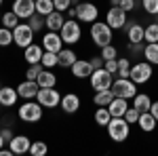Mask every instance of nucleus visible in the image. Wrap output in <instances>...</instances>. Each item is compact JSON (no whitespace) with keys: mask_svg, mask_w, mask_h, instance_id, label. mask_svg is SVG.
Returning <instances> with one entry per match:
<instances>
[{"mask_svg":"<svg viewBox=\"0 0 158 156\" xmlns=\"http://www.w3.org/2000/svg\"><path fill=\"white\" fill-rule=\"evenodd\" d=\"M17 116H19V120H23L27 124H36L44 116V108L36 99H23V103L17 108Z\"/></svg>","mask_w":158,"mask_h":156,"instance_id":"1","label":"nucleus"},{"mask_svg":"<svg viewBox=\"0 0 158 156\" xmlns=\"http://www.w3.org/2000/svg\"><path fill=\"white\" fill-rule=\"evenodd\" d=\"M106 129H108V137L114 144H122L131 135V122H127L124 116H112V120L108 122Z\"/></svg>","mask_w":158,"mask_h":156,"instance_id":"2","label":"nucleus"},{"mask_svg":"<svg viewBox=\"0 0 158 156\" xmlns=\"http://www.w3.org/2000/svg\"><path fill=\"white\" fill-rule=\"evenodd\" d=\"M89 34H91V40H93V44L95 47H106V44H112V40H114V30L106 23V19L103 21H93L91 23V30H89Z\"/></svg>","mask_w":158,"mask_h":156,"instance_id":"3","label":"nucleus"},{"mask_svg":"<svg viewBox=\"0 0 158 156\" xmlns=\"http://www.w3.org/2000/svg\"><path fill=\"white\" fill-rule=\"evenodd\" d=\"M59 34H61L63 44L76 47V44L82 40V25H80L78 19H65V23H63V27L59 30Z\"/></svg>","mask_w":158,"mask_h":156,"instance_id":"4","label":"nucleus"},{"mask_svg":"<svg viewBox=\"0 0 158 156\" xmlns=\"http://www.w3.org/2000/svg\"><path fill=\"white\" fill-rule=\"evenodd\" d=\"M152 76H154V65H152L150 61L143 59V61H137V63L131 65V74H129V78H131L137 86H139V84L150 82Z\"/></svg>","mask_w":158,"mask_h":156,"instance_id":"5","label":"nucleus"},{"mask_svg":"<svg viewBox=\"0 0 158 156\" xmlns=\"http://www.w3.org/2000/svg\"><path fill=\"white\" fill-rule=\"evenodd\" d=\"M76 19L80 23H93L99 19V6L95 2H86V0H80L76 4Z\"/></svg>","mask_w":158,"mask_h":156,"instance_id":"6","label":"nucleus"},{"mask_svg":"<svg viewBox=\"0 0 158 156\" xmlns=\"http://www.w3.org/2000/svg\"><path fill=\"white\" fill-rule=\"evenodd\" d=\"M34 36H36V32L30 27V23L19 21L17 27H13V42H15V47H19V48L30 47L34 42Z\"/></svg>","mask_w":158,"mask_h":156,"instance_id":"7","label":"nucleus"},{"mask_svg":"<svg viewBox=\"0 0 158 156\" xmlns=\"http://www.w3.org/2000/svg\"><path fill=\"white\" fill-rule=\"evenodd\" d=\"M112 93L116 97H122V99H133L139 91H137V84L131 80V78H114L112 82Z\"/></svg>","mask_w":158,"mask_h":156,"instance_id":"8","label":"nucleus"},{"mask_svg":"<svg viewBox=\"0 0 158 156\" xmlns=\"http://www.w3.org/2000/svg\"><path fill=\"white\" fill-rule=\"evenodd\" d=\"M36 101L42 108H57L61 103V93L57 91V86H40Z\"/></svg>","mask_w":158,"mask_h":156,"instance_id":"9","label":"nucleus"},{"mask_svg":"<svg viewBox=\"0 0 158 156\" xmlns=\"http://www.w3.org/2000/svg\"><path fill=\"white\" fill-rule=\"evenodd\" d=\"M112 82H114V74H110L106 68L93 70V74H91V89L93 91H108V89H112Z\"/></svg>","mask_w":158,"mask_h":156,"instance_id":"10","label":"nucleus"},{"mask_svg":"<svg viewBox=\"0 0 158 156\" xmlns=\"http://www.w3.org/2000/svg\"><path fill=\"white\" fill-rule=\"evenodd\" d=\"M127 21H129V13L122 6H110L108 13H106V23L112 30H122L127 25Z\"/></svg>","mask_w":158,"mask_h":156,"instance_id":"11","label":"nucleus"},{"mask_svg":"<svg viewBox=\"0 0 158 156\" xmlns=\"http://www.w3.org/2000/svg\"><path fill=\"white\" fill-rule=\"evenodd\" d=\"M11 11L21 19V21H27L34 13H36V0H13Z\"/></svg>","mask_w":158,"mask_h":156,"instance_id":"12","label":"nucleus"},{"mask_svg":"<svg viewBox=\"0 0 158 156\" xmlns=\"http://www.w3.org/2000/svg\"><path fill=\"white\" fill-rule=\"evenodd\" d=\"M124 34H127V40L131 44H139V42H146L143 40V34H146V25H141L139 21H127V25L122 27Z\"/></svg>","mask_w":158,"mask_h":156,"instance_id":"13","label":"nucleus"},{"mask_svg":"<svg viewBox=\"0 0 158 156\" xmlns=\"http://www.w3.org/2000/svg\"><path fill=\"white\" fill-rule=\"evenodd\" d=\"M40 44H42V48H44V51L59 53L61 48H63V40H61V34H59V32H51V30H47V32L42 34Z\"/></svg>","mask_w":158,"mask_h":156,"instance_id":"14","label":"nucleus"},{"mask_svg":"<svg viewBox=\"0 0 158 156\" xmlns=\"http://www.w3.org/2000/svg\"><path fill=\"white\" fill-rule=\"evenodd\" d=\"M70 72H72L74 78L85 80V78H91V74H93V65H91V61H89V59H76L72 63V68H70Z\"/></svg>","mask_w":158,"mask_h":156,"instance_id":"15","label":"nucleus"},{"mask_svg":"<svg viewBox=\"0 0 158 156\" xmlns=\"http://www.w3.org/2000/svg\"><path fill=\"white\" fill-rule=\"evenodd\" d=\"M38 91H40V84L36 80H30V78H25L17 84V93H19L21 99H36Z\"/></svg>","mask_w":158,"mask_h":156,"instance_id":"16","label":"nucleus"},{"mask_svg":"<svg viewBox=\"0 0 158 156\" xmlns=\"http://www.w3.org/2000/svg\"><path fill=\"white\" fill-rule=\"evenodd\" d=\"M30 145H32V139H30L27 135H15L11 141H9V148L13 150L15 156L30 154Z\"/></svg>","mask_w":158,"mask_h":156,"instance_id":"17","label":"nucleus"},{"mask_svg":"<svg viewBox=\"0 0 158 156\" xmlns=\"http://www.w3.org/2000/svg\"><path fill=\"white\" fill-rule=\"evenodd\" d=\"M21 97L17 93V86H0V103H2V108H13V106H17V101H19Z\"/></svg>","mask_w":158,"mask_h":156,"instance_id":"18","label":"nucleus"},{"mask_svg":"<svg viewBox=\"0 0 158 156\" xmlns=\"http://www.w3.org/2000/svg\"><path fill=\"white\" fill-rule=\"evenodd\" d=\"M59 108L65 112V114H76L80 110V95L78 93H65L61 95V103Z\"/></svg>","mask_w":158,"mask_h":156,"instance_id":"19","label":"nucleus"},{"mask_svg":"<svg viewBox=\"0 0 158 156\" xmlns=\"http://www.w3.org/2000/svg\"><path fill=\"white\" fill-rule=\"evenodd\" d=\"M42 53H44L42 44L32 42L30 47L23 48V59H25V63H27V65H30V63H40V59H42Z\"/></svg>","mask_w":158,"mask_h":156,"instance_id":"20","label":"nucleus"},{"mask_svg":"<svg viewBox=\"0 0 158 156\" xmlns=\"http://www.w3.org/2000/svg\"><path fill=\"white\" fill-rule=\"evenodd\" d=\"M76 59H78V55H76V51H74L72 47H63L59 53H57V65H59V68H68V70H70Z\"/></svg>","mask_w":158,"mask_h":156,"instance_id":"21","label":"nucleus"},{"mask_svg":"<svg viewBox=\"0 0 158 156\" xmlns=\"http://www.w3.org/2000/svg\"><path fill=\"white\" fill-rule=\"evenodd\" d=\"M63 23H65V15L61 11H53L51 15L44 17V27L51 30V32H59L61 27H63Z\"/></svg>","mask_w":158,"mask_h":156,"instance_id":"22","label":"nucleus"},{"mask_svg":"<svg viewBox=\"0 0 158 156\" xmlns=\"http://www.w3.org/2000/svg\"><path fill=\"white\" fill-rule=\"evenodd\" d=\"M137 127L141 129L143 133H152L154 129L158 127V120L152 116V112L148 110V112H141L139 114V120H137Z\"/></svg>","mask_w":158,"mask_h":156,"instance_id":"23","label":"nucleus"},{"mask_svg":"<svg viewBox=\"0 0 158 156\" xmlns=\"http://www.w3.org/2000/svg\"><path fill=\"white\" fill-rule=\"evenodd\" d=\"M127 108H129V99H122V97H114V99L110 101V106H108L112 116H124Z\"/></svg>","mask_w":158,"mask_h":156,"instance_id":"24","label":"nucleus"},{"mask_svg":"<svg viewBox=\"0 0 158 156\" xmlns=\"http://www.w3.org/2000/svg\"><path fill=\"white\" fill-rule=\"evenodd\" d=\"M93 120H95V124L97 127H108V122L112 120V114H110L108 106H97V110H95V114H93Z\"/></svg>","mask_w":158,"mask_h":156,"instance_id":"25","label":"nucleus"},{"mask_svg":"<svg viewBox=\"0 0 158 156\" xmlns=\"http://www.w3.org/2000/svg\"><path fill=\"white\" fill-rule=\"evenodd\" d=\"M36 82L40 84V86H57V74H53V70H42V72L38 74Z\"/></svg>","mask_w":158,"mask_h":156,"instance_id":"26","label":"nucleus"},{"mask_svg":"<svg viewBox=\"0 0 158 156\" xmlns=\"http://www.w3.org/2000/svg\"><path fill=\"white\" fill-rule=\"evenodd\" d=\"M131 101H133V108H137L139 112H148V110L152 108V99H150L148 93H137Z\"/></svg>","mask_w":158,"mask_h":156,"instance_id":"27","label":"nucleus"},{"mask_svg":"<svg viewBox=\"0 0 158 156\" xmlns=\"http://www.w3.org/2000/svg\"><path fill=\"white\" fill-rule=\"evenodd\" d=\"M143 59L152 65H158V42H146L143 47Z\"/></svg>","mask_w":158,"mask_h":156,"instance_id":"28","label":"nucleus"},{"mask_svg":"<svg viewBox=\"0 0 158 156\" xmlns=\"http://www.w3.org/2000/svg\"><path fill=\"white\" fill-rule=\"evenodd\" d=\"M114 93H112V89L108 91H95V95H93V103L95 106H110V101L114 99Z\"/></svg>","mask_w":158,"mask_h":156,"instance_id":"29","label":"nucleus"},{"mask_svg":"<svg viewBox=\"0 0 158 156\" xmlns=\"http://www.w3.org/2000/svg\"><path fill=\"white\" fill-rule=\"evenodd\" d=\"M131 59L129 57H118V72H116V76L118 78H129V74H131Z\"/></svg>","mask_w":158,"mask_h":156,"instance_id":"30","label":"nucleus"},{"mask_svg":"<svg viewBox=\"0 0 158 156\" xmlns=\"http://www.w3.org/2000/svg\"><path fill=\"white\" fill-rule=\"evenodd\" d=\"M53 11H55L53 0H36V13H38V15L47 17V15H51Z\"/></svg>","mask_w":158,"mask_h":156,"instance_id":"31","label":"nucleus"},{"mask_svg":"<svg viewBox=\"0 0 158 156\" xmlns=\"http://www.w3.org/2000/svg\"><path fill=\"white\" fill-rule=\"evenodd\" d=\"M11 44H15V42H13V30L0 25V47L6 48V47H11Z\"/></svg>","mask_w":158,"mask_h":156,"instance_id":"32","label":"nucleus"},{"mask_svg":"<svg viewBox=\"0 0 158 156\" xmlns=\"http://www.w3.org/2000/svg\"><path fill=\"white\" fill-rule=\"evenodd\" d=\"M40 63H42V68L53 70V68L57 65V53H53V51H44V53H42V59H40Z\"/></svg>","mask_w":158,"mask_h":156,"instance_id":"33","label":"nucleus"},{"mask_svg":"<svg viewBox=\"0 0 158 156\" xmlns=\"http://www.w3.org/2000/svg\"><path fill=\"white\" fill-rule=\"evenodd\" d=\"M19 21H21V19H19V17H17L13 11H6L2 17H0V23L4 25V27H11V30H13V27H17V23H19Z\"/></svg>","mask_w":158,"mask_h":156,"instance_id":"34","label":"nucleus"},{"mask_svg":"<svg viewBox=\"0 0 158 156\" xmlns=\"http://www.w3.org/2000/svg\"><path fill=\"white\" fill-rule=\"evenodd\" d=\"M143 40H146V42H158V23H156V21H152V23L146 25Z\"/></svg>","mask_w":158,"mask_h":156,"instance_id":"35","label":"nucleus"},{"mask_svg":"<svg viewBox=\"0 0 158 156\" xmlns=\"http://www.w3.org/2000/svg\"><path fill=\"white\" fill-rule=\"evenodd\" d=\"M47 152H49L47 141H32V145H30V154L32 156H44Z\"/></svg>","mask_w":158,"mask_h":156,"instance_id":"36","label":"nucleus"},{"mask_svg":"<svg viewBox=\"0 0 158 156\" xmlns=\"http://www.w3.org/2000/svg\"><path fill=\"white\" fill-rule=\"evenodd\" d=\"M27 23H30V27L38 34L40 30H44V17H42V15H38V13H34V15L27 19Z\"/></svg>","mask_w":158,"mask_h":156,"instance_id":"37","label":"nucleus"},{"mask_svg":"<svg viewBox=\"0 0 158 156\" xmlns=\"http://www.w3.org/2000/svg\"><path fill=\"white\" fill-rule=\"evenodd\" d=\"M103 61L106 59H118V48L114 47V44H106V47H101V53H99Z\"/></svg>","mask_w":158,"mask_h":156,"instance_id":"38","label":"nucleus"},{"mask_svg":"<svg viewBox=\"0 0 158 156\" xmlns=\"http://www.w3.org/2000/svg\"><path fill=\"white\" fill-rule=\"evenodd\" d=\"M44 68H42V63H30L27 65V70H25V78H30V80H36L38 74L42 72Z\"/></svg>","mask_w":158,"mask_h":156,"instance_id":"39","label":"nucleus"},{"mask_svg":"<svg viewBox=\"0 0 158 156\" xmlns=\"http://www.w3.org/2000/svg\"><path fill=\"white\" fill-rule=\"evenodd\" d=\"M141 6L148 15H152V17L158 15V0H141Z\"/></svg>","mask_w":158,"mask_h":156,"instance_id":"40","label":"nucleus"},{"mask_svg":"<svg viewBox=\"0 0 158 156\" xmlns=\"http://www.w3.org/2000/svg\"><path fill=\"white\" fill-rule=\"evenodd\" d=\"M139 114H141V112H139L137 108L129 106V108H127V112H124V120H127V122H131V124H137V120H139Z\"/></svg>","mask_w":158,"mask_h":156,"instance_id":"41","label":"nucleus"},{"mask_svg":"<svg viewBox=\"0 0 158 156\" xmlns=\"http://www.w3.org/2000/svg\"><path fill=\"white\" fill-rule=\"evenodd\" d=\"M53 4H55V11L65 13L70 6H74V0H53Z\"/></svg>","mask_w":158,"mask_h":156,"instance_id":"42","label":"nucleus"},{"mask_svg":"<svg viewBox=\"0 0 158 156\" xmlns=\"http://www.w3.org/2000/svg\"><path fill=\"white\" fill-rule=\"evenodd\" d=\"M103 68H106L110 74L116 76V72H118V59H106L103 61Z\"/></svg>","mask_w":158,"mask_h":156,"instance_id":"43","label":"nucleus"},{"mask_svg":"<svg viewBox=\"0 0 158 156\" xmlns=\"http://www.w3.org/2000/svg\"><path fill=\"white\" fill-rule=\"evenodd\" d=\"M143 47H146V42H139V44H131L129 42V53L131 55H143Z\"/></svg>","mask_w":158,"mask_h":156,"instance_id":"44","label":"nucleus"},{"mask_svg":"<svg viewBox=\"0 0 158 156\" xmlns=\"http://www.w3.org/2000/svg\"><path fill=\"white\" fill-rule=\"evenodd\" d=\"M0 135H2V137L6 139V144L11 141L13 137H15V133H13V129H11V127H2V129H0Z\"/></svg>","mask_w":158,"mask_h":156,"instance_id":"45","label":"nucleus"},{"mask_svg":"<svg viewBox=\"0 0 158 156\" xmlns=\"http://www.w3.org/2000/svg\"><path fill=\"white\" fill-rule=\"evenodd\" d=\"M91 65H93V70H99V68H103V57L99 55V57H91Z\"/></svg>","mask_w":158,"mask_h":156,"instance_id":"46","label":"nucleus"},{"mask_svg":"<svg viewBox=\"0 0 158 156\" xmlns=\"http://www.w3.org/2000/svg\"><path fill=\"white\" fill-rule=\"evenodd\" d=\"M120 6H122V9H124L127 13H131V11L135 9V0H122V2H120Z\"/></svg>","mask_w":158,"mask_h":156,"instance_id":"47","label":"nucleus"},{"mask_svg":"<svg viewBox=\"0 0 158 156\" xmlns=\"http://www.w3.org/2000/svg\"><path fill=\"white\" fill-rule=\"evenodd\" d=\"M150 112H152V116L158 120V101H152V108H150Z\"/></svg>","mask_w":158,"mask_h":156,"instance_id":"48","label":"nucleus"},{"mask_svg":"<svg viewBox=\"0 0 158 156\" xmlns=\"http://www.w3.org/2000/svg\"><path fill=\"white\" fill-rule=\"evenodd\" d=\"M0 156H15V154H13L11 148H6V145H4V148H0Z\"/></svg>","mask_w":158,"mask_h":156,"instance_id":"49","label":"nucleus"},{"mask_svg":"<svg viewBox=\"0 0 158 156\" xmlns=\"http://www.w3.org/2000/svg\"><path fill=\"white\" fill-rule=\"evenodd\" d=\"M122 0H110V6H120Z\"/></svg>","mask_w":158,"mask_h":156,"instance_id":"50","label":"nucleus"},{"mask_svg":"<svg viewBox=\"0 0 158 156\" xmlns=\"http://www.w3.org/2000/svg\"><path fill=\"white\" fill-rule=\"evenodd\" d=\"M4 145H6V139H4V137L0 135V148H4Z\"/></svg>","mask_w":158,"mask_h":156,"instance_id":"51","label":"nucleus"},{"mask_svg":"<svg viewBox=\"0 0 158 156\" xmlns=\"http://www.w3.org/2000/svg\"><path fill=\"white\" fill-rule=\"evenodd\" d=\"M154 21H156V23H158V15H156V19H154Z\"/></svg>","mask_w":158,"mask_h":156,"instance_id":"52","label":"nucleus"},{"mask_svg":"<svg viewBox=\"0 0 158 156\" xmlns=\"http://www.w3.org/2000/svg\"><path fill=\"white\" fill-rule=\"evenodd\" d=\"M2 2H4V0H0V6H2Z\"/></svg>","mask_w":158,"mask_h":156,"instance_id":"53","label":"nucleus"},{"mask_svg":"<svg viewBox=\"0 0 158 156\" xmlns=\"http://www.w3.org/2000/svg\"><path fill=\"white\" fill-rule=\"evenodd\" d=\"M86 2H93V0H86Z\"/></svg>","mask_w":158,"mask_h":156,"instance_id":"54","label":"nucleus"},{"mask_svg":"<svg viewBox=\"0 0 158 156\" xmlns=\"http://www.w3.org/2000/svg\"><path fill=\"white\" fill-rule=\"evenodd\" d=\"M0 110H2V103H0Z\"/></svg>","mask_w":158,"mask_h":156,"instance_id":"55","label":"nucleus"},{"mask_svg":"<svg viewBox=\"0 0 158 156\" xmlns=\"http://www.w3.org/2000/svg\"><path fill=\"white\" fill-rule=\"evenodd\" d=\"M0 129H2V124H0Z\"/></svg>","mask_w":158,"mask_h":156,"instance_id":"56","label":"nucleus"}]
</instances>
